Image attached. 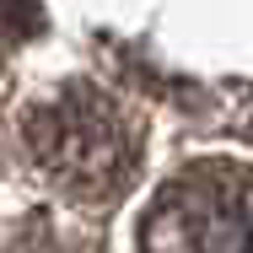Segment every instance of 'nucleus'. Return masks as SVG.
<instances>
[{"label": "nucleus", "instance_id": "f257e3e1", "mask_svg": "<svg viewBox=\"0 0 253 253\" xmlns=\"http://www.w3.org/2000/svg\"><path fill=\"white\" fill-rule=\"evenodd\" d=\"M22 146L49 178V189H59L70 205L119 200L140 167V135L129 113L86 81L38 102L22 124Z\"/></svg>", "mask_w": 253, "mask_h": 253}, {"label": "nucleus", "instance_id": "f03ea898", "mask_svg": "<svg viewBox=\"0 0 253 253\" xmlns=\"http://www.w3.org/2000/svg\"><path fill=\"white\" fill-rule=\"evenodd\" d=\"M140 253H253V178L232 162L183 167L146 210Z\"/></svg>", "mask_w": 253, "mask_h": 253}, {"label": "nucleus", "instance_id": "7ed1b4c3", "mask_svg": "<svg viewBox=\"0 0 253 253\" xmlns=\"http://www.w3.org/2000/svg\"><path fill=\"white\" fill-rule=\"evenodd\" d=\"M43 27L38 0H0V49H16L22 38H33Z\"/></svg>", "mask_w": 253, "mask_h": 253}, {"label": "nucleus", "instance_id": "20e7f679", "mask_svg": "<svg viewBox=\"0 0 253 253\" xmlns=\"http://www.w3.org/2000/svg\"><path fill=\"white\" fill-rule=\"evenodd\" d=\"M5 253H65V248H59L54 237H43V232H27V237H16Z\"/></svg>", "mask_w": 253, "mask_h": 253}, {"label": "nucleus", "instance_id": "39448f33", "mask_svg": "<svg viewBox=\"0 0 253 253\" xmlns=\"http://www.w3.org/2000/svg\"><path fill=\"white\" fill-rule=\"evenodd\" d=\"M248 135H253V129H248Z\"/></svg>", "mask_w": 253, "mask_h": 253}]
</instances>
